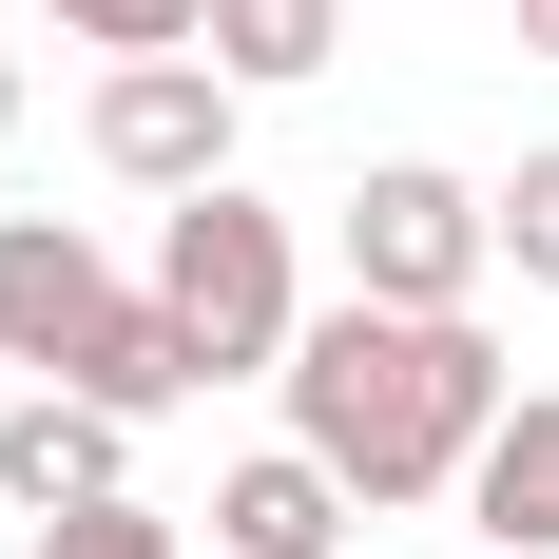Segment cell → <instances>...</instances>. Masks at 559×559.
<instances>
[{"label":"cell","mask_w":559,"mask_h":559,"mask_svg":"<svg viewBox=\"0 0 559 559\" xmlns=\"http://www.w3.org/2000/svg\"><path fill=\"white\" fill-rule=\"evenodd\" d=\"M58 20H78L97 58H193L213 39V0H58Z\"/></svg>","instance_id":"cell-11"},{"label":"cell","mask_w":559,"mask_h":559,"mask_svg":"<svg viewBox=\"0 0 559 559\" xmlns=\"http://www.w3.org/2000/svg\"><path fill=\"white\" fill-rule=\"evenodd\" d=\"M97 309H116V271H97V231H58V213H0V367H78L97 347Z\"/></svg>","instance_id":"cell-5"},{"label":"cell","mask_w":559,"mask_h":559,"mask_svg":"<svg viewBox=\"0 0 559 559\" xmlns=\"http://www.w3.org/2000/svg\"><path fill=\"white\" fill-rule=\"evenodd\" d=\"M483 271H502V213H483L463 174L386 155L367 193H347V309H463Z\"/></svg>","instance_id":"cell-3"},{"label":"cell","mask_w":559,"mask_h":559,"mask_svg":"<svg viewBox=\"0 0 559 559\" xmlns=\"http://www.w3.org/2000/svg\"><path fill=\"white\" fill-rule=\"evenodd\" d=\"M347 521H367V502H347L309 444H271V463H231V483H213V559H329Z\"/></svg>","instance_id":"cell-7"},{"label":"cell","mask_w":559,"mask_h":559,"mask_svg":"<svg viewBox=\"0 0 559 559\" xmlns=\"http://www.w3.org/2000/svg\"><path fill=\"white\" fill-rule=\"evenodd\" d=\"M521 58H559V0H521Z\"/></svg>","instance_id":"cell-14"},{"label":"cell","mask_w":559,"mask_h":559,"mask_svg":"<svg viewBox=\"0 0 559 559\" xmlns=\"http://www.w3.org/2000/svg\"><path fill=\"white\" fill-rule=\"evenodd\" d=\"M97 155L135 174V193H213L231 174V78L213 58H116L97 78Z\"/></svg>","instance_id":"cell-4"},{"label":"cell","mask_w":559,"mask_h":559,"mask_svg":"<svg viewBox=\"0 0 559 559\" xmlns=\"http://www.w3.org/2000/svg\"><path fill=\"white\" fill-rule=\"evenodd\" d=\"M271 386H289V444L347 502H444L483 463V425H502V347L463 309H329V329H289Z\"/></svg>","instance_id":"cell-1"},{"label":"cell","mask_w":559,"mask_h":559,"mask_svg":"<svg viewBox=\"0 0 559 559\" xmlns=\"http://www.w3.org/2000/svg\"><path fill=\"white\" fill-rule=\"evenodd\" d=\"M116 463H135V425H116V405H78V386L0 405V502H39V521H78V502H135Z\"/></svg>","instance_id":"cell-6"},{"label":"cell","mask_w":559,"mask_h":559,"mask_svg":"<svg viewBox=\"0 0 559 559\" xmlns=\"http://www.w3.org/2000/svg\"><path fill=\"white\" fill-rule=\"evenodd\" d=\"M58 386H78V405H116V425H155V405H193L213 367H193V329H174L155 289H116V309H97V347H78Z\"/></svg>","instance_id":"cell-9"},{"label":"cell","mask_w":559,"mask_h":559,"mask_svg":"<svg viewBox=\"0 0 559 559\" xmlns=\"http://www.w3.org/2000/svg\"><path fill=\"white\" fill-rule=\"evenodd\" d=\"M463 502H483V540H502V559H559V386H521L502 425H483Z\"/></svg>","instance_id":"cell-8"},{"label":"cell","mask_w":559,"mask_h":559,"mask_svg":"<svg viewBox=\"0 0 559 559\" xmlns=\"http://www.w3.org/2000/svg\"><path fill=\"white\" fill-rule=\"evenodd\" d=\"M0 135H20V58H0Z\"/></svg>","instance_id":"cell-15"},{"label":"cell","mask_w":559,"mask_h":559,"mask_svg":"<svg viewBox=\"0 0 559 559\" xmlns=\"http://www.w3.org/2000/svg\"><path fill=\"white\" fill-rule=\"evenodd\" d=\"M329 58H347V0H213V78L231 97H289Z\"/></svg>","instance_id":"cell-10"},{"label":"cell","mask_w":559,"mask_h":559,"mask_svg":"<svg viewBox=\"0 0 559 559\" xmlns=\"http://www.w3.org/2000/svg\"><path fill=\"white\" fill-rule=\"evenodd\" d=\"M483 213H502V251H521V289H559V155H521L502 193H483Z\"/></svg>","instance_id":"cell-12"},{"label":"cell","mask_w":559,"mask_h":559,"mask_svg":"<svg viewBox=\"0 0 559 559\" xmlns=\"http://www.w3.org/2000/svg\"><path fill=\"white\" fill-rule=\"evenodd\" d=\"M39 559H193V540L155 502H78V521H39Z\"/></svg>","instance_id":"cell-13"},{"label":"cell","mask_w":559,"mask_h":559,"mask_svg":"<svg viewBox=\"0 0 559 559\" xmlns=\"http://www.w3.org/2000/svg\"><path fill=\"white\" fill-rule=\"evenodd\" d=\"M155 309L174 329H193V367H289V329H309V309H289V213L271 193H251V174H213V193H174V231H155Z\"/></svg>","instance_id":"cell-2"}]
</instances>
